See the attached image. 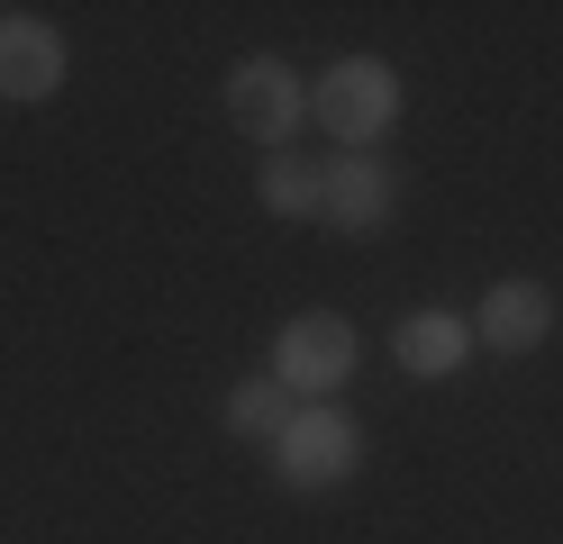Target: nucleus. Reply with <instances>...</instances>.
<instances>
[{
  "mask_svg": "<svg viewBox=\"0 0 563 544\" xmlns=\"http://www.w3.org/2000/svg\"><path fill=\"white\" fill-rule=\"evenodd\" d=\"M355 463H364V435L336 409H300L291 426H282V445H273L282 490H336V481H355Z\"/></svg>",
  "mask_w": 563,
  "mask_h": 544,
  "instance_id": "obj_1",
  "label": "nucleus"
},
{
  "mask_svg": "<svg viewBox=\"0 0 563 544\" xmlns=\"http://www.w3.org/2000/svg\"><path fill=\"white\" fill-rule=\"evenodd\" d=\"M228 119L255 136V145H291V127L309 119V91H300V73L282 64V55H245L236 73H228Z\"/></svg>",
  "mask_w": 563,
  "mask_h": 544,
  "instance_id": "obj_2",
  "label": "nucleus"
},
{
  "mask_svg": "<svg viewBox=\"0 0 563 544\" xmlns=\"http://www.w3.org/2000/svg\"><path fill=\"white\" fill-rule=\"evenodd\" d=\"M309 109H319L345 145H373L382 127H391V109H400V82H391V64L345 55V64H328V82L309 91Z\"/></svg>",
  "mask_w": 563,
  "mask_h": 544,
  "instance_id": "obj_3",
  "label": "nucleus"
},
{
  "mask_svg": "<svg viewBox=\"0 0 563 544\" xmlns=\"http://www.w3.org/2000/svg\"><path fill=\"white\" fill-rule=\"evenodd\" d=\"M355 326L328 318V309H309L282 326V345H273V381L282 390H336V381H355Z\"/></svg>",
  "mask_w": 563,
  "mask_h": 544,
  "instance_id": "obj_4",
  "label": "nucleus"
},
{
  "mask_svg": "<svg viewBox=\"0 0 563 544\" xmlns=\"http://www.w3.org/2000/svg\"><path fill=\"white\" fill-rule=\"evenodd\" d=\"M391 173L382 164H364V155H345V164H328V181H319V227H336V236H373V227H391Z\"/></svg>",
  "mask_w": 563,
  "mask_h": 544,
  "instance_id": "obj_5",
  "label": "nucleus"
},
{
  "mask_svg": "<svg viewBox=\"0 0 563 544\" xmlns=\"http://www.w3.org/2000/svg\"><path fill=\"white\" fill-rule=\"evenodd\" d=\"M64 82V36L46 19L0 10V100H46Z\"/></svg>",
  "mask_w": 563,
  "mask_h": 544,
  "instance_id": "obj_6",
  "label": "nucleus"
},
{
  "mask_svg": "<svg viewBox=\"0 0 563 544\" xmlns=\"http://www.w3.org/2000/svg\"><path fill=\"white\" fill-rule=\"evenodd\" d=\"M545 336H554V290H545V281H490L482 345H490V354H537Z\"/></svg>",
  "mask_w": 563,
  "mask_h": 544,
  "instance_id": "obj_7",
  "label": "nucleus"
},
{
  "mask_svg": "<svg viewBox=\"0 0 563 544\" xmlns=\"http://www.w3.org/2000/svg\"><path fill=\"white\" fill-rule=\"evenodd\" d=\"M464 345H473V326H464V318H445V309L400 318V336H391V354L409 363L418 381H428V373H454V363H464Z\"/></svg>",
  "mask_w": 563,
  "mask_h": 544,
  "instance_id": "obj_8",
  "label": "nucleus"
},
{
  "mask_svg": "<svg viewBox=\"0 0 563 544\" xmlns=\"http://www.w3.org/2000/svg\"><path fill=\"white\" fill-rule=\"evenodd\" d=\"M319 181H328V164H300V155H273V164L255 173V200H264L273 218H319Z\"/></svg>",
  "mask_w": 563,
  "mask_h": 544,
  "instance_id": "obj_9",
  "label": "nucleus"
},
{
  "mask_svg": "<svg viewBox=\"0 0 563 544\" xmlns=\"http://www.w3.org/2000/svg\"><path fill=\"white\" fill-rule=\"evenodd\" d=\"M228 426H236V435H255V445H282V426H291V418H282V381H273V373H264V381H236Z\"/></svg>",
  "mask_w": 563,
  "mask_h": 544,
  "instance_id": "obj_10",
  "label": "nucleus"
}]
</instances>
